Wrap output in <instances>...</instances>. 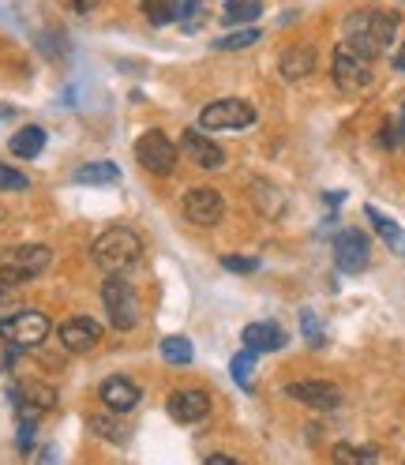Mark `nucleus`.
Segmentation results:
<instances>
[{"instance_id":"22","label":"nucleus","mask_w":405,"mask_h":465,"mask_svg":"<svg viewBox=\"0 0 405 465\" xmlns=\"http://www.w3.org/2000/svg\"><path fill=\"white\" fill-rule=\"evenodd\" d=\"M263 15V0H225V23H252Z\"/></svg>"},{"instance_id":"21","label":"nucleus","mask_w":405,"mask_h":465,"mask_svg":"<svg viewBox=\"0 0 405 465\" xmlns=\"http://www.w3.org/2000/svg\"><path fill=\"white\" fill-rule=\"evenodd\" d=\"M252 195H255V207L263 211L267 218H282V214H285V195H282L274 184L259 181V184H252Z\"/></svg>"},{"instance_id":"20","label":"nucleus","mask_w":405,"mask_h":465,"mask_svg":"<svg viewBox=\"0 0 405 465\" xmlns=\"http://www.w3.org/2000/svg\"><path fill=\"white\" fill-rule=\"evenodd\" d=\"M121 181V169L113 162H86L79 173H75V184H91V188H102V184H117Z\"/></svg>"},{"instance_id":"15","label":"nucleus","mask_w":405,"mask_h":465,"mask_svg":"<svg viewBox=\"0 0 405 465\" xmlns=\"http://www.w3.org/2000/svg\"><path fill=\"white\" fill-rule=\"evenodd\" d=\"M98 394H102V405H105V410H109V413H117V417L132 413L135 405H139V398H143L139 387L128 380V375H109Z\"/></svg>"},{"instance_id":"10","label":"nucleus","mask_w":405,"mask_h":465,"mask_svg":"<svg viewBox=\"0 0 405 465\" xmlns=\"http://www.w3.org/2000/svg\"><path fill=\"white\" fill-rule=\"evenodd\" d=\"M181 211L192 225L207 229V225H218L222 222V211H225V199L214 192V188H188L184 199H181Z\"/></svg>"},{"instance_id":"11","label":"nucleus","mask_w":405,"mask_h":465,"mask_svg":"<svg viewBox=\"0 0 405 465\" xmlns=\"http://www.w3.org/2000/svg\"><path fill=\"white\" fill-rule=\"evenodd\" d=\"M285 394L304 401L308 410H320V413H331L341 405V391L323 383V380H297V383H285Z\"/></svg>"},{"instance_id":"35","label":"nucleus","mask_w":405,"mask_h":465,"mask_svg":"<svg viewBox=\"0 0 405 465\" xmlns=\"http://www.w3.org/2000/svg\"><path fill=\"white\" fill-rule=\"evenodd\" d=\"M98 5H102V0H72V8H75V12H94Z\"/></svg>"},{"instance_id":"33","label":"nucleus","mask_w":405,"mask_h":465,"mask_svg":"<svg viewBox=\"0 0 405 465\" xmlns=\"http://www.w3.org/2000/svg\"><path fill=\"white\" fill-rule=\"evenodd\" d=\"M19 293H23V289H19L15 282L0 278V304H15V301H19Z\"/></svg>"},{"instance_id":"34","label":"nucleus","mask_w":405,"mask_h":465,"mask_svg":"<svg viewBox=\"0 0 405 465\" xmlns=\"http://www.w3.org/2000/svg\"><path fill=\"white\" fill-rule=\"evenodd\" d=\"M199 12H202V0H184V5H181V19H184L188 26L199 19Z\"/></svg>"},{"instance_id":"24","label":"nucleus","mask_w":405,"mask_h":465,"mask_svg":"<svg viewBox=\"0 0 405 465\" xmlns=\"http://www.w3.org/2000/svg\"><path fill=\"white\" fill-rule=\"evenodd\" d=\"M252 361H255V349H244V353H237L233 361H229V371H233V380L241 391H252L255 380H252Z\"/></svg>"},{"instance_id":"31","label":"nucleus","mask_w":405,"mask_h":465,"mask_svg":"<svg viewBox=\"0 0 405 465\" xmlns=\"http://www.w3.org/2000/svg\"><path fill=\"white\" fill-rule=\"evenodd\" d=\"M222 267H225V271H233V274H252V271H259V259H248V255H225V259H222Z\"/></svg>"},{"instance_id":"7","label":"nucleus","mask_w":405,"mask_h":465,"mask_svg":"<svg viewBox=\"0 0 405 465\" xmlns=\"http://www.w3.org/2000/svg\"><path fill=\"white\" fill-rule=\"evenodd\" d=\"M255 124V109L244 98H218L199 113V128L202 132H241Z\"/></svg>"},{"instance_id":"37","label":"nucleus","mask_w":405,"mask_h":465,"mask_svg":"<svg viewBox=\"0 0 405 465\" xmlns=\"http://www.w3.org/2000/svg\"><path fill=\"white\" fill-rule=\"evenodd\" d=\"M12 113H15L12 105H0V121H8V116H12Z\"/></svg>"},{"instance_id":"25","label":"nucleus","mask_w":405,"mask_h":465,"mask_svg":"<svg viewBox=\"0 0 405 465\" xmlns=\"http://www.w3.org/2000/svg\"><path fill=\"white\" fill-rule=\"evenodd\" d=\"M113 417H117V413H113ZM113 417L94 413V417H91V428H94L98 435H105V440H113V443H128V428H124L121 420H113Z\"/></svg>"},{"instance_id":"3","label":"nucleus","mask_w":405,"mask_h":465,"mask_svg":"<svg viewBox=\"0 0 405 465\" xmlns=\"http://www.w3.org/2000/svg\"><path fill=\"white\" fill-rule=\"evenodd\" d=\"M331 72H334V83L341 86L345 94H364V91H371V83H375L371 56H364V53L353 49L350 42H341V45L334 49Z\"/></svg>"},{"instance_id":"16","label":"nucleus","mask_w":405,"mask_h":465,"mask_svg":"<svg viewBox=\"0 0 405 465\" xmlns=\"http://www.w3.org/2000/svg\"><path fill=\"white\" fill-rule=\"evenodd\" d=\"M244 345L255 349V353H274V349L285 345V331L271 319H259V323H248L244 327Z\"/></svg>"},{"instance_id":"38","label":"nucleus","mask_w":405,"mask_h":465,"mask_svg":"<svg viewBox=\"0 0 405 465\" xmlns=\"http://www.w3.org/2000/svg\"><path fill=\"white\" fill-rule=\"evenodd\" d=\"M398 68L405 72V42H401V49H398Z\"/></svg>"},{"instance_id":"27","label":"nucleus","mask_w":405,"mask_h":465,"mask_svg":"<svg viewBox=\"0 0 405 465\" xmlns=\"http://www.w3.org/2000/svg\"><path fill=\"white\" fill-rule=\"evenodd\" d=\"M255 42H259V31H255V26H248V31H237V35L218 38L214 49H222V53H237V49H248V45H255Z\"/></svg>"},{"instance_id":"36","label":"nucleus","mask_w":405,"mask_h":465,"mask_svg":"<svg viewBox=\"0 0 405 465\" xmlns=\"http://www.w3.org/2000/svg\"><path fill=\"white\" fill-rule=\"evenodd\" d=\"M207 461H214V465H229V461H237V458H229V454H211Z\"/></svg>"},{"instance_id":"29","label":"nucleus","mask_w":405,"mask_h":465,"mask_svg":"<svg viewBox=\"0 0 405 465\" xmlns=\"http://www.w3.org/2000/svg\"><path fill=\"white\" fill-rule=\"evenodd\" d=\"M26 188H31L26 173H19V169H12V165L0 162V192H26Z\"/></svg>"},{"instance_id":"1","label":"nucleus","mask_w":405,"mask_h":465,"mask_svg":"<svg viewBox=\"0 0 405 465\" xmlns=\"http://www.w3.org/2000/svg\"><path fill=\"white\" fill-rule=\"evenodd\" d=\"M345 38L364 56H380L398 38V15L394 12H357L345 19Z\"/></svg>"},{"instance_id":"17","label":"nucleus","mask_w":405,"mask_h":465,"mask_svg":"<svg viewBox=\"0 0 405 465\" xmlns=\"http://www.w3.org/2000/svg\"><path fill=\"white\" fill-rule=\"evenodd\" d=\"M278 68H282V79H285V83H301V79H308L311 68H315V53H311L308 45H293V49L282 53Z\"/></svg>"},{"instance_id":"23","label":"nucleus","mask_w":405,"mask_h":465,"mask_svg":"<svg viewBox=\"0 0 405 465\" xmlns=\"http://www.w3.org/2000/svg\"><path fill=\"white\" fill-rule=\"evenodd\" d=\"M139 5H143V15H147L154 26L173 23V19H177V12H181L177 0H139Z\"/></svg>"},{"instance_id":"18","label":"nucleus","mask_w":405,"mask_h":465,"mask_svg":"<svg viewBox=\"0 0 405 465\" xmlns=\"http://www.w3.org/2000/svg\"><path fill=\"white\" fill-rule=\"evenodd\" d=\"M364 214H368V222L375 225V232L383 237V244H387L394 255H401V259H405V229H401L394 218H387L380 207H371V203L364 207Z\"/></svg>"},{"instance_id":"5","label":"nucleus","mask_w":405,"mask_h":465,"mask_svg":"<svg viewBox=\"0 0 405 465\" xmlns=\"http://www.w3.org/2000/svg\"><path fill=\"white\" fill-rule=\"evenodd\" d=\"M49 263H53V252L45 244H19V248H8L5 259H0V278L23 285L31 278H42Z\"/></svg>"},{"instance_id":"26","label":"nucleus","mask_w":405,"mask_h":465,"mask_svg":"<svg viewBox=\"0 0 405 465\" xmlns=\"http://www.w3.org/2000/svg\"><path fill=\"white\" fill-rule=\"evenodd\" d=\"M162 357H165L169 364H192V341L181 338V334L165 338V341H162Z\"/></svg>"},{"instance_id":"28","label":"nucleus","mask_w":405,"mask_h":465,"mask_svg":"<svg viewBox=\"0 0 405 465\" xmlns=\"http://www.w3.org/2000/svg\"><path fill=\"white\" fill-rule=\"evenodd\" d=\"M383 147H390V151H398V147H405V105L398 109V116H394V121L383 128Z\"/></svg>"},{"instance_id":"4","label":"nucleus","mask_w":405,"mask_h":465,"mask_svg":"<svg viewBox=\"0 0 405 465\" xmlns=\"http://www.w3.org/2000/svg\"><path fill=\"white\" fill-rule=\"evenodd\" d=\"M102 304H105V315L109 323L117 331H132L139 323V293L132 289V282L124 274H105L102 282Z\"/></svg>"},{"instance_id":"32","label":"nucleus","mask_w":405,"mask_h":465,"mask_svg":"<svg viewBox=\"0 0 405 465\" xmlns=\"http://www.w3.org/2000/svg\"><path fill=\"white\" fill-rule=\"evenodd\" d=\"M380 454L375 450H357V447H338L334 450V461H375Z\"/></svg>"},{"instance_id":"14","label":"nucleus","mask_w":405,"mask_h":465,"mask_svg":"<svg viewBox=\"0 0 405 465\" xmlns=\"http://www.w3.org/2000/svg\"><path fill=\"white\" fill-rule=\"evenodd\" d=\"M181 151H184V158L192 162V165H199V169H222L225 165V151L218 147L214 139H207L199 128H188L184 135H181Z\"/></svg>"},{"instance_id":"19","label":"nucleus","mask_w":405,"mask_h":465,"mask_svg":"<svg viewBox=\"0 0 405 465\" xmlns=\"http://www.w3.org/2000/svg\"><path fill=\"white\" fill-rule=\"evenodd\" d=\"M8 151H12L15 158H23V162L38 158V154L45 151V128H38V124L19 128V132L12 135V143H8Z\"/></svg>"},{"instance_id":"30","label":"nucleus","mask_w":405,"mask_h":465,"mask_svg":"<svg viewBox=\"0 0 405 465\" xmlns=\"http://www.w3.org/2000/svg\"><path fill=\"white\" fill-rule=\"evenodd\" d=\"M301 327H304V338H308V345H320L323 341V327H320V319H315V312H301Z\"/></svg>"},{"instance_id":"2","label":"nucleus","mask_w":405,"mask_h":465,"mask_svg":"<svg viewBox=\"0 0 405 465\" xmlns=\"http://www.w3.org/2000/svg\"><path fill=\"white\" fill-rule=\"evenodd\" d=\"M91 259L105 274H132L143 259V244L132 229H105L91 248Z\"/></svg>"},{"instance_id":"9","label":"nucleus","mask_w":405,"mask_h":465,"mask_svg":"<svg viewBox=\"0 0 405 465\" xmlns=\"http://www.w3.org/2000/svg\"><path fill=\"white\" fill-rule=\"evenodd\" d=\"M334 259L341 274H364L371 263V248L361 229H341L334 237Z\"/></svg>"},{"instance_id":"12","label":"nucleus","mask_w":405,"mask_h":465,"mask_svg":"<svg viewBox=\"0 0 405 465\" xmlns=\"http://www.w3.org/2000/svg\"><path fill=\"white\" fill-rule=\"evenodd\" d=\"M165 410H169V417L177 420V424H202V420L211 417V398L202 394V391H195V387L173 391L169 401H165Z\"/></svg>"},{"instance_id":"13","label":"nucleus","mask_w":405,"mask_h":465,"mask_svg":"<svg viewBox=\"0 0 405 465\" xmlns=\"http://www.w3.org/2000/svg\"><path fill=\"white\" fill-rule=\"evenodd\" d=\"M98 341H102V323L91 315H72L61 323V345L68 353H91Z\"/></svg>"},{"instance_id":"8","label":"nucleus","mask_w":405,"mask_h":465,"mask_svg":"<svg viewBox=\"0 0 405 465\" xmlns=\"http://www.w3.org/2000/svg\"><path fill=\"white\" fill-rule=\"evenodd\" d=\"M135 158H139V165L147 169V173H154V177H169V173L177 169V143H173L165 132L151 128V132L139 135Z\"/></svg>"},{"instance_id":"6","label":"nucleus","mask_w":405,"mask_h":465,"mask_svg":"<svg viewBox=\"0 0 405 465\" xmlns=\"http://www.w3.org/2000/svg\"><path fill=\"white\" fill-rule=\"evenodd\" d=\"M0 338H5L12 349H35L49 338V315L35 312V308H23L0 319Z\"/></svg>"}]
</instances>
